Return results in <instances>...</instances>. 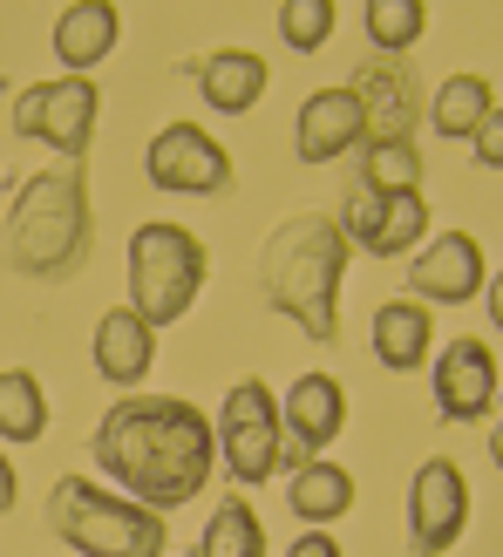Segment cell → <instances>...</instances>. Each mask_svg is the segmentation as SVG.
Segmentation results:
<instances>
[{
	"mask_svg": "<svg viewBox=\"0 0 503 557\" xmlns=\"http://www.w3.org/2000/svg\"><path fill=\"white\" fill-rule=\"evenodd\" d=\"M89 456H96L102 476L116 483V496L163 517V510H184L191 496L211 483L218 435H211L205 414L177 395H123L96 422Z\"/></svg>",
	"mask_w": 503,
	"mask_h": 557,
	"instance_id": "1",
	"label": "cell"
},
{
	"mask_svg": "<svg viewBox=\"0 0 503 557\" xmlns=\"http://www.w3.org/2000/svg\"><path fill=\"white\" fill-rule=\"evenodd\" d=\"M347 232L320 211L286 218L259 252V293L272 313H286L314 347L341 341V278H347Z\"/></svg>",
	"mask_w": 503,
	"mask_h": 557,
	"instance_id": "2",
	"label": "cell"
},
{
	"mask_svg": "<svg viewBox=\"0 0 503 557\" xmlns=\"http://www.w3.org/2000/svg\"><path fill=\"white\" fill-rule=\"evenodd\" d=\"M89 171L82 163H48L21 177L8 225H0V265L21 278H69L89 259Z\"/></svg>",
	"mask_w": 503,
	"mask_h": 557,
	"instance_id": "3",
	"label": "cell"
},
{
	"mask_svg": "<svg viewBox=\"0 0 503 557\" xmlns=\"http://www.w3.org/2000/svg\"><path fill=\"white\" fill-rule=\"evenodd\" d=\"M48 531L75 557H163V517L130 504V496L62 476L48 490Z\"/></svg>",
	"mask_w": 503,
	"mask_h": 557,
	"instance_id": "4",
	"label": "cell"
},
{
	"mask_svg": "<svg viewBox=\"0 0 503 557\" xmlns=\"http://www.w3.org/2000/svg\"><path fill=\"white\" fill-rule=\"evenodd\" d=\"M205 293V238L184 232V225H136L130 238V313L144 320L150 333L157 326H177Z\"/></svg>",
	"mask_w": 503,
	"mask_h": 557,
	"instance_id": "5",
	"label": "cell"
},
{
	"mask_svg": "<svg viewBox=\"0 0 503 557\" xmlns=\"http://www.w3.org/2000/svg\"><path fill=\"white\" fill-rule=\"evenodd\" d=\"M218 462L232 469V483L252 490L286 469V429H279V395L266 381H232L225 408H218Z\"/></svg>",
	"mask_w": 503,
	"mask_h": 557,
	"instance_id": "6",
	"label": "cell"
},
{
	"mask_svg": "<svg viewBox=\"0 0 503 557\" xmlns=\"http://www.w3.org/2000/svg\"><path fill=\"white\" fill-rule=\"evenodd\" d=\"M96 82L89 75H54V82H35V89H21L14 102V136H35L48 144L62 163H82L89 157V136H96Z\"/></svg>",
	"mask_w": 503,
	"mask_h": 557,
	"instance_id": "7",
	"label": "cell"
},
{
	"mask_svg": "<svg viewBox=\"0 0 503 557\" xmlns=\"http://www.w3.org/2000/svg\"><path fill=\"white\" fill-rule=\"evenodd\" d=\"M144 177L177 198H218L232 184V150L198 123H163L144 150Z\"/></svg>",
	"mask_w": 503,
	"mask_h": 557,
	"instance_id": "8",
	"label": "cell"
},
{
	"mask_svg": "<svg viewBox=\"0 0 503 557\" xmlns=\"http://www.w3.org/2000/svg\"><path fill=\"white\" fill-rule=\"evenodd\" d=\"M463 531H469V483L450 456H429L408 490V544L422 557H442V550H456Z\"/></svg>",
	"mask_w": 503,
	"mask_h": 557,
	"instance_id": "9",
	"label": "cell"
},
{
	"mask_svg": "<svg viewBox=\"0 0 503 557\" xmlns=\"http://www.w3.org/2000/svg\"><path fill=\"white\" fill-rule=\"evenodd\" d=\"M360 144H368V116H360L354 89H314V96L299 102V116H293V157L306 163V171H320V163L347 157Z\"/></svg>",
	"mask_w": 503,
	"mask_h": 557,
	"instance_id": "10",
	"label": "cell"
},
{
	"mask_svg": "<svg viewBox=\"0 0 503 557\" xmlns=\"http://www.w3.org/2000/svg\"><path fill=\"white\" fill-rule=\"evenodd\" d=\"M483 286H490L483 245L469 238V232H442L429 252L408 265V293H415V306H463V299H477Z\"/></svg>",
	"mask_w": 503,
	"mask_h": 557,
	"instance_id": "11",
	"label": "cell"
},
{
	"mask_svg": "<svg viewBox=\"0 0 503 557\" xmlns=\"http://www.w3.org/2000/svg\"><path fill=\"white\" fill-rule=\"evenodd\" d=\"M279 429H286V442L314 462L347 429V387L333 381V374H299L293 395H279Z\"/></svg>",
	"mask_w": 503,
	"mask_h": 557,
	"instance_id": "12",
	"label": "cell"
},
{
	"mask_svg": "<svg viewBox=\"0 0 503 557\" xmlns=\"http://www.w3.org/2000/svg\"><path fill=\"white\" fill-rule=\"evenodd\" d=\"M496 401V354L483 341H450L435 354V414L442 422H477Z\"/></svg>",
	"mask_w": 503,
	"mask_h": 557,
	"instance_id": "13",
	"label": "cell"
},
{
	"mask_svg": "<svg viewBox=\"0 0 503 557\" xmlns=\"http://www.w3.org/2000/svg\"><path fill=\"white\" fill-rule=\"evenodd\" d=\"M354 102H360V116H368V144H408V129H415V75L402 62H368V69H354Z\"/></svg>",
	"mask_w": 503,
	"mask_h": 557,
	"instance_id": "14",
	"label": "cell"
},
{
	"mask_svg": "<svg viewBox=\"0 0 503 557\" xmlns=\"http://www.w3.org/2000/svg\"><path fill=\"white\" fill-rule=\"evenodd\" d=\"M157 360V333L130 313V306H109V313L96 320V374L109 387H123V395H136Z\"/></svg>",
	"mask_w": 503,
	"mask_h": 557,
	"instance_id": "15",
	"label": "cell"
},
{
	"mask_svg": "<svg viewBox=\"0 0 503 557\" xmlns=\"http://www.w3.org/2000/svg\"><path fill=\"white\" fill-rule=\"evenodd\" d=\"M123 41V14L109 0H75L54 14V62L69 75H89L96 62H109V48Z\"/></svg>",
	"mask_w": 503,
	"mask_h": 557,
	"instance_id": "16",
	"label": "cell"
},
{
	"mask_svg": "<svg viewBox=\"0 0 503 557\" xmlns=\"http://www.w3.org/2000/svg\"><path fill=\"white\" fill-rule=\"evenodd\" d=\"M198 96L218 109V116H245V109L266 96V62L252 48H218V54L198 62Z\"/></svg>",
	"mask_w": 503,
	"mask_h": 557,
	"instance_id": "17",
	"label": "cell"
},
{
	"mask_svg": "<svg viewBox=\"0 0 503 557\" xmlns=\"http://www.w3.org/2000/svg\"><path fill=\"white\" fill-rule=\"evenodd\" d=\"M375 360L381 368H395V374H408V368H422L429 360V347H435V326H429V306H415V299H388V306H375Z\"/></svg>",
	"mask_w": 503,
	"mask_h": 557,
	"instance_id": "18",
	"label": "cell"
},
{
	"mask_svg": "<svg viewBox=\"0 0 503 557\" xmlns=\"http://www.w3.org/2000/svg\"><path fill=\"white\" fill-rule=\"evenodd\" d=\"M286 504H293V517H299V523H314V531H327V523H341V517L354 510V476H347L341 462L314 456V462H299V469H293V483H286Z\"/></svg>",
	"mask_w": 503,
	"mask_h": 557,
	"instance_id": "19",
	"label": "cell"
},
{
	"mask_svg": "<svg viewBox=\"0 0 503 557\" xmlns=\"http://www.w3.org/2000/svg\"><path fill=\"white\" fill-rule=\"evenodd\" d=\"M490 109H496V102H490V82H483V75H450V82L435 89V102H429V123L450 136V144H456V136L469 144V136L483 129Z\"/></svg>",
	"mask_w": 503,
	"mask_h": 557,
	"instance_id": "20",
	"label": "cell"
},
{
	"mask_svg": "<svg viewBox=\"0 0 503 557\" xmlns=\"http://www.w3.org/2000/svg\"><path fill=\"white\" fill-rule=\"evenodd\" d=\"M48 435V395H41V381L27 374V368H8L0 374V442H41Z\"/></svg>",
	"mask_w": 503,
	"mask_h": 557,
	"instance_id": "21",
	"label": "cell"
},
{
	"mask_svg": "<svg viewBox=\"0 0 503 557\" xmlns=\"http://www.w3.org/2000/svg\"><path fill=\"white\" fill-rule=\"evenodd\" d=\"M198 557H266V523H259V510L245 504V496L232 490L225 504L211 510V523H205V544H198Z\"/></svg>",
	"mask_w": 503,
	"mask_h": 557,
	"instance_id": "22",
	"label": "cell"
},
{
	"mask_svg": "<svg viewBox=\"0 0 503 557\" xmlns=\"http://www.w3.org/2000/svg\"><path fill=\"white\" fill-rule=\"evenodd\" d=\"M360 184L375 190V198H408L415 184H422V150L408 144H360Z\"/></svg>",
	"mask_w": 503,
	"mask_h": 557,
	"instance_id": "23",
	"label": "cell"
},
{
	"mask_svg": "<svg viewBox=\"0 0 503 557\" xmlns=\"http://www.w3.org/2000/svg\"><path fill=\"white\" fill-rule=\"evenodd\" d=\"M360 21H368V41H375L381 54H402V48L422 41L429 8H422V0H368V8H360Z\"/></svg>",
	"mask_w": 503,
	"mask_h": 557,
	"instance_id": "24",
	"label": "cell"
},
{
	"mask_svg": "<svg viewBox=\"0 0 503 557\" xmlns=\"http://www.w3.org/2000/svg\"><path fill=\"white\" fill-rule=\"evenodd\" d=\"M422 232H429L422 190H408V198H388V205H381V225H375V238H368V252H375V259H402L408 245H422Z\"/></svg>",
	"mask_w": 503,
	"mask_h": 557,
	"instance_id": "25",
	"label": "cell"
},
{
	"mask_svg": "<svg viewBox=\"0 0 503 557\" xmlns=\"http://www.w3.org/2000/svg\"><path fill=\"white\" fill-rule=\"evenodd\" d=\"M333 21H341L333 0H286V8H279V41H286L293 54H314V48H327Z\"/></svg>",
	"mask_w": 503,
	"mask_h": 557,
	"instance_id": "26",
	"label": "cell"
},
{
	"mask_svg": "<svg viewBox=\"0 0 503 557\" xmlns=\"http://www.w3.org/2000/svg\"><path fill=\"white\" fill-rule=\"evenodd\" d=\"M381 205H388V198H375L368 184H354V190H347L341 218H333V225L347 232V245H360V252H368V238H375V225H381Z\"/></svg>",
	"mask_w": 503,
	"mask_h": 557,
	"instance_id": "27",
	"label": "cell"
},
{
	"mask_svg": "<svg viewBox=\"0 0 503 557\" xmlns=\"http://www.w3.org/2000/svg\"><path fill=\"white\" fill-rule=\"evenodd\" d=\"M469 150H477L483 171H503V109H490V116H483V129L469 136Z\"/></svg>",
	"mask_w": 503,
	"mask_h": 557,
	"instance_id": "28",
	"label": "cell"
},
{
	"mask_svg": "<svg viewBox=\"0 0 503 557\" xmlns=\"http://www.w3.org/2000/svg\"><path fill=\"white\" fill-rule=\"evenodd\" d=\"M286 557H347V550L333 544L327 531H306V537H293V550H286Z\"/></svg>",
	"mask_w": 503,
	"mask_h": 557,
	"instance_id": "29",
	"label": "cell"
},
{
	"mask_svg": "<svg viewBox=\"0 0 503 557\" xmlns=\"http://www.w3.org/2000/svg\"><path fill=\"white\" fill-rule=\"evenodd\" d=\"M21 504V476H14V456L0 449V510H14Z\"/></svg>",
	"mask_w": 503,
	"mask_h": 557,
	"instance_id": "30",
	"label": "cell"
},
{
	"mask_svg": "<svg viewBox=\"0 0 503 557\" xmlns=\"http://www.w3.org/2000/svg\"><path fill=\"white\" fill-rule=\"evenodd\" d=\"M483 299H490V320H496V333H503V272H496L490 286H483Z\"/></svg>",
	"mask_w": 503,
	"mask_h": 557,
	"instance_id": "31",
	"label": "cell"
},
{
	"mask_svg": "<svg viewBox=\"0 0 503 557\" xmlns=\"http://www.w3.org/2000/svg\"><path fill=\"white\" fill-rule=\"evenodd\" d=\"M490 462H496V469H503V422H496V429H490Z\"/></svg>",
	"mask_w": 503,
	"mask_h": 557,
	"instance_id": "32",
	"label": "cell"
}]
</instances>
